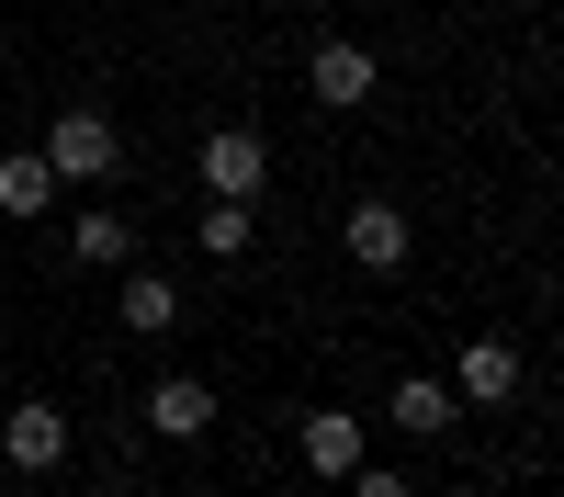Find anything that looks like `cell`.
<instances>
[{"instance_id": "6da1fadb", "label": "cell", "mask_w": 564, "mask_h": 497, "mask_svg": "<svg viewBox=\"0 0 564 497\" xmlns=\"http://www.w3.org/2000/svg\"><path fill=\"white\" fill-rule=\"evenodd\" d=\"M45 170L57 181H113L124 170V136L102 102H68V114H45Z\"/></svg>"}, {"instance_id": "7a4b0ae2", "label": "cell", "mask_w": 564, "mask_h": 497, "mask_svg": "<svg viewBox=\"0 0 564 497\" xmlns=\"http://www.w3.org/2000/svg\"><path fill=\"white\" fill-rule=\"evenodd\" d=\"M0 464H12V475H57L68 464V407L57 396H23L12 419H0Z\"/></svg>"}, {"instance_id": "3957f363", "label": "cell", "mask_w": 564, "mask_h": 497, "mask_svg": "<svg viewBox=\"0 0 564 497\" xmlns=\"http://www.w3.org/2000/svg\"><path fill=\"white\" fill-rule=\"evenodd\" d=\"M193 170H204V193H215V204H260V181H271V148H260L249 125H215Z\"/></svg>"}, {"instance_id": "277c9868", "label": "cell", "mask_w": 564, "mask_h": 497, "mask_svg": "<svg viewBox=\"0 0 564 497\" xmlns=\"http://www.w3.org/2000/svg\"><path fill=\"white\" fill-rule=\"evenodd\" d=\"M372 79H384V68H372V45H350V34H327L316 57H305V90H316L327 114H361V102H372Z\"/></svg>"}, {"instance_id": "5b68a950", "label": "cell", "mask_w": 564, "mask_h": 497, "mask_svg": "<svg viewBox=\"0 0 564 497\" xmlns=\"http://www.w3.org/2000/svg\"><path fill=\"white\" fill-rule=\"evenodd\" d=\"M520 396V350L508 339H463V361H452V407H508Z\"/></svg>"}, {"instance_id": "8992f818", "label": "cell", "mask_w": 564, "mask_h": 497, "mask_svg": "<svg viewBox=\"0 0 564 497\" xmlns=\"http://www.w3.org/2000/svg\"><path fill=\"white\" fill-rule=\"evenodd\" d=\"M350 260L361 271H406V249H417V226H406V204H350Z\"/></svg>"}, {"instance_id": "52a82bcc", "label": "cell", "mask_w": 564, "mask_h": 497, "mask_svg": "<svg viewBox=\"0 0 564 497\" xmlns=\"http://www.w3.org/2000/svg\"><path fill=\"white\" fill-rule=\"evenodd\" d=\"M148 430H159V441H204V430H215V385H204V374H159V385H148Z\"/></svg>"}, {"instance_id": "ba28073f", "label": "cell", "mask_w": 564, "mask_h": 497, "mask_svg": "<svg viewBox=\"0 0 564 497\" xmlns=\"http://www.w3.org/2000/svg\"><path fill=\"white\" fill-rule=\"evenodd\" d=\"M113 316L135 339H159V328H181V283H159V271H124V294H113Z\"/></svg>"}, {"instance_id": "9c48e42d", "label": "cell", "mask_w": 564, "mask_h": 497, "mask_svg": "<svg viewBox=\"0 0 564 497\" xmlns=\"http://www.w3.org/2000/svg\"><path fill=\"white\" fill-rule=\"evenodd\" d=\"M384 419H395L406 441H441V430H452V385H430V374H406V385L384 396Z\"/></svg>"}, {"instance_id": "30bf717a", "label": "cell", "mask_w": 564, "mask_h": 497, "mask_svg": "<svg viewBox=\"0 0 564 497\" xmlns=\"http://www.w3.org/2000/svg\"><path fill=\"white\" fill-rule=\"evenodd\" d=\"M305 464L316 475H350L361 464V419H350V407H316V419H305Z\"/></svg>"}, {"instance_id": "8fae6325", "label": "cell", "mask_w": 564, "mask_h": 497, "mask_svg": "<svg viewBox=\"0 0 564 497\" xmlns=\"http://www.w3.org/2000/svg\"><path fill=\"white\" fill-rule=\"evenodd\" d=\"M57 204V170H45V148H12L0 159V215H45Z\"/></svg>"}, {"instance_id": "7c38bea8", "label": "cell", "mask_w": 564, "mask_h": 497, "mask_svg": "<svg viewBox=\"0 0 564 497\" xmlns=\"http://www.w3.org/2000/svg\"><path fill=\"white\" fill-rule=\"evenodd\" d=\"M193 238H204V260H238V249L260 238V215H249V204H215V193H204V215H193Z\"/></svg>"}, {"instance_id": "4fadbf2b", "label": "cell", "mask_w": 564, "mask_h": 497, "mask_svg": "<svg viewBox=\"0 0 564 497\" xmlns=\"http://www.w3.org/2000/svg\"><path fill=\"white\" fill-rule=\"evenodd\" d=\"M68 249H79V260H90V271H113V260H124V249H135V226H124V215H113V204H90V215H79V238H68Z\"/></svg>"}, {"instance_id": "5bb4252c", "label": "cell", "mask_w": 564, "mask_h": 497, "mask_svg": "<svg viewBox=\"0 0 564 497\" xmlns=\"http://www.w3.org/2000/svg\"><path fill=\"white\" fill-rule=\"evenodd\" d=\"M350 497H417L406 475H384V464H350Z\"/></svg>"}, {"instance_id": "9a60e30c", "label": "cell", "mask_w": 564, "mask_h": 497, "mask_svg": "<svg viewBox=\"0 0 564 497\" xmlns=\"http://www.w3.org/2000/svg\"><path fill=\"white\" fill-rule=\"evenodd\" d=\"M79 497H102V486H79Z\"/></svg>"}]
</instances>
